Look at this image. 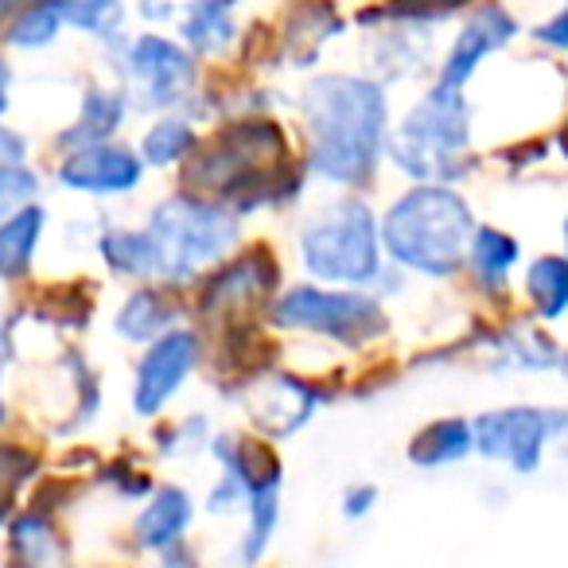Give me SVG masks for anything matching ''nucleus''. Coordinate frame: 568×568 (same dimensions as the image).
Wrapping results in <instances>:
<instances>
[{"label":"nucleus","instance_id":"f257e3e1","mask_svg":"<svg viewBox=\"0 0 568 568\" xmlns=\"http://www.w3.org/2000/svg\"><path fill=\"white\" fill-rule=\"evenodd\" d=\"M301 113L308 129L304 168L312 175L339 187H363L374 180L389 144V105L378 79L320 74L304 87Z\"/></svg>","mask_w":568,"mask_h":568},{"label":"nucleus","instance_id":"f03ea898","mask_svg":"<svg viewBox=\"0 0 568 568\" xmlns=\"http://www.w3.org/2000/svg\"><path fill=\"white\" fill-rule=\"evenodd\" d=\"M475 234L471 206L448 183H417L382 219V245L394 265L420 276H452L467 261Z\"/></svg>","mask_w":568,"mask_h":568},{"label":"nucleus","instance_id":"7ed1b4c3","mask_svg":"<svg viewBox=\"0 0 568 568\" xmlns=\"http://www.w3.org/2000/svg\"><path fill=\"white\" fill-rule=\"evenodd\" d=\"M296 245L304 268L324 284L366 288L382 276V222L358 195H339L312 211Z\"/></svg>","mask_w":568,"mask_h":568},{"label":"nucleus","instance_id":"20e7f679","mask_svg":"<svg viewBox=\"0 0 568 568\" xmlns=\"http://www.w3.org/2000/svg\"><path fill=\"white\" fill-rule=\"evenodd\" d=\"M471 141V110L464 90L436 82L389 133V160L397 172L417 183H448L464 172V152Z\"/></svg>","mask_w":568,"mask_h":568},{"label":"nucleus","instance_id":"39448f33","mask_svg":"<svg viewBox=\"0 0 568 568\" xmlns=\"http://www.w3.org/2000/svg\"><path fill=\"white\" fill-rule=\"evenodd\" d=\"M144 230L160 250L164 284H183L203 265H214L234 250L237 214L222 199L187 191V195H172L152 206Z\"/></svg>","mask_w":568,"mask_h":568},{"label":"nucleus","instance_id":"423d86ee","mask_svg":"<svg viewBox=\"0 0 568 568\" xmlns=\"http://www.w3.org/2000/svg\"><path fill=\"white\" fill-rule=\"evenodd\" d=\"M273 324L312 332L327 343L358 351L386 335V312L378 296L358 293L351 284L343 288H320V284H296L273 301Z\"/></svg>","mask_w":568,"mask_h":568},{"label":"nucleus","instance_id":"0eeeda50","mask_svg":"<svg viewBox=\"0 0 568 568\" xmlns=\"http://www.w3.org/2000/svg\"><path fill=\"white\" fill-rule=\"evenodd\" d=\"M110 48L118 51V79L125 82L129 98L141 110H175L195 90V51L172 43L164 36H136L121 40L113 36Z\"/></svg>","mask_w":568,"mask_h":568},{"label":"nucleus","instance_id":"6e6552de","mask_svg":"<svg viewBox=\"0 0 568 568\" xmlns=\"http://www.w3.org/2000/svg\"><path fill=\"white\" fill-rule=\"evenodd\" d=\"M565 428H568L565 409H529V405L495 409L475 420V452L529 475L541 467L549 440L565 433Z\"/></svg>","mask_w":568,"mask_h":568},{"label":"nucleus","instance_id":"1a4fd4ad","mask_svg":"<svg viewBox=\"0 0 568 568\" xmlns=\"http://www.w3.org/2000/svg\"><path fill=\"white\" fill-rule=\"evenodd\" d=\"M203 343L191 327H172L160 339L149 343V351L136 363L133 382V409L136 417H156L168 402L183 389V382L195 374Z\"/></svg>","mask_w":568,"mask_h":568},{"label":"nucleus","instance_id":"9d476101","mask_svg":"<svg viewBox=\"0 0 568 568\" xmlns=\"http://www.w3.org/2000/svg\"><path fill=\"white\" fill-rule=\"evenodd\" d=\"M144 160L141 152H129L125 144L98 141L71 149L67 160L59 164V183L67 191H79V195L110 199V195H129V191L141 187L144 180Z\"/></svg>","mask_w":568,"mask_h":568},{"label":"nucleus","instance_id":"9b49d317","mask_svg":"<svg viewBox=\"0 0 568 568\" xmlns=\"http://www.w3.org/2000/svg\"><path fill=\"white\" fill-rule=\"evenodd\" d=\"M324 402V389L304 378H293V374H265V378H253L242 389L245 413L265 436H293L296 428H304L316 417Z\"/></svg>","mask_w":568,"mask_h":568},{"label":"nucleus","instance_id":"f8f14e48","mask_svg":"<svg viewBox=\"0 0 568 568\" xmlns=\"http://www.w3.org/2000/svg\"><path fill=\"white\" fill-rule=\"evenodd\" d=\"M514 32H518V20L510 12L498 9V4H483L464 24V32L456 36V43H452L448 59H444L440 82L464 90L471 82V74L487 63V55H495L498 48H506L514 40Z\"/></svg>","mask_w":568,"mask_h":568},{"label":"nucleus","instance_id":"ddd939ff","mask_svg":"<svg viewBox=\"0 0 568 568\" xmlns=\"http://www.w3.org/2000/svg\"><path fill=\"white\" fill-rule=\"evenodd\" d=\"M276 276H281V268L261 257V253L237 257V261H230V265H222L219 273L206 281L199 308H203L206 316H226V312H242V308L250 312L253 304L273 293Z\"/></svg>","mask_w":568,"mask_h":568},{"label":"nucleus","instance_id":"4468645a","mask_svg":"<svg viewBox=\"0 0 568 568\" xmlns=\"http://www.w3.org/2000/svg\"><path fill=\"white\" fill-rule=\"evenodd\" d=\"M191 518H195V506H191V495L180 487H156L152 498L141 506L133 521V537L141 549H152L164 557L168 549L183 545V534H187Z\"/></svg>","mask_w":568,"mask_h":568},{"label":"nucleus","instance_id":"2eb2a0df","mask_svg":"<svg viewBox=\"0 0 568 568\" xmlns=\"http://www.w3.org/2000/svg\"><path fill=\"white\" fill-rule=\"evenodd\" d=\"M129 102H133V98H129L125 87H90L79 102V118L59 136V149L71 152V149H82V144L110 141V136L125 125Z\"/></svg>","mask_w":568,"mask_h":568},{"label":"nucleus","instance_id":"dca6fc26","mask_svg":"<svg viewBox=\"0 0 568 568\" xmlns=\"http://www.w3.org/2000/svg\"><path fill=\"white\" fill-rule=\"evenodd\" d=\"M237 0H191L180 17V36L195 55H222L237 36Z\"/></svg>","mask_w":568,"mask_h":568},{"label":"nucleus","instance_id":"f3484780","mask_svg":"<svg viewBox=\"0 0 568 568\" xmlns=\"http://www.w3.org/2000/svg\"><path fill=\"white\" fill-rule=\"evenodd\" d=\"M175 324H180V308H175L168 288H136L118 308L113 332L129 343H152L164 332H172Z\"/></svg>","mask_w":568,"mask_h":568},{"label":"nucleus","instance_id":"a211bd4d","mask_svg":"<svg viewBox=\"0 0 568 568\" xmlns=\"http://www.w3.org/2000/svg\"><path fill=\"white\" fill-rule=\"evenodd\" d=\"M105 265L121 276H133V281H164V265H160V250L152 242L149 230H129L113 226L98 242Z\"/></svg>","mask_w":568,"mask_h":568},{"label":"nucleus","instance_id":"6ab92c4d","mask_svg":"<svg viewBox=\"0 0 568 568\" xmlns=\"http://www.w3.org/2000/svg\"><path fill=\"white\" fill-rule=\"evenodd\" d=\"M43 226H48V214L36 203H28L24 211L0 219V276L4 281H17L32 268V257L40 250Z\"/></svg>","mask_w":568,"mask_h":568},{"label":"nucleus","instance_id":"aec40b11","mask_svg":"<svg viewBox=\"0 0 568 568\" xmlns=\"http://www.w3.org/2000/svg\"><path fill=\"white\" fill-rule=\"evenodd\" d=\"M475 452V425L464 417H444L425 425L409 444V459L417 467H448Z\"/></svg>","mask_w":568,"mask_h":568},{"label":"nucleus","instance_id":"412c9836","mask_svg":"<svg viewBox=\"0 0 568 568\" xmlns=\"http://www.w3.org/2000/svg\"><path fill=\"white\" fill-rule=\"evenodd\" d=\"M281 483H284L281 471L250 483V503H245L250 526H245L242 545H237V557L242 560H257L268 549V541L276 537V526H281Z\"/></svg>","mask_w":568,"mask_h":568},{"label":"nucleus","instance_id":"4be33fe9","mask_svg":"<svg viewBox=\"0 0 568 568\" xmlns=\"http://www.w3.org/2000/svg\"><path fill=\"white\" fill-rule=\"evenodd\" d=\"M467 265H471L475 281H479L487 293H498V288H506L510 268L518 265V242L495 226L475 230L471 245H467Z\"/></svg>","mask_w":568,"mask_h":568},{"label":"nucleus","instance_id":"5701e85b","mask_svg":"<svg viewBox=\"0 0 568 568\" xmlns=\"http://www.w3.org/2000/svg\"><path fill=\"white\" fill-rule=\"evenodd\" d=\"M67 17L59 0H28L17 17L4 20V40L17 51H43L59 40Z\"/></svg>","mask_w":568,"mask_h":568},{"label":"nucleus","instance_id":"b1692460","mask_svg":"<svg viewBox=\"0 0 568 568\" xmlns=\"http://www.w3.org/2000/svg\"><path fill=\"white\" fill-rule=\"evenodd\" d=\"M199 144L195 125L180 113H164L156 125H149V133L141 136V160L149 168H172L183 156H191Z\"/></svg>","mask_w":568,"mask_h":568},{"label":"nucleus","instance_id":"393cba45","mask_svg":"<svg viewBox=\"0 0 568 568\" xmlns=\"http://www.w3.org/2000/svg\"><path fill=\"white\" fill-rule=\"evenodd\" d=\"M526 293L541 320H560L568 312V257H537L526 273Z\"/></svg>","mask_w":568,"mask_h":568},{"label":"nucleus","instance_id":"a878e982","mask_svg":"<svg viewBox=\"0 0 568 568\" xmlns=\"http://www.w3.org/2000/svg\"><path fill=\"white\" fill-rule=\"evenodd\" d=\"M557 363H560V351L545 335L526 332V327H518V332L503 335L495 343L498 371H552Z\"/></svg>","mask_w":568,"mask_h":568},{"label":"nucleus","instance_id":"bb28decb","mask_svg":"<svg viewBox=\"0 0 568 568\" xmlns=\"http://www.w3.org/2000/svg\"><path fill=\"white\" fill-rule=\"evenodd\" d=\"M12 552L28 565H55L63 557V541H59L55 526L43 510H28L12 526Z\"/></svg>","mask_w":568,"mask_h":568},{"label":"nucleus","instance_id":"cd10ccee","mask_svg":"<svg viewBox=\"0 0 568 568\" xmlns=\"http://www.w3.org/2000/svg\"><path fill=\"white\" fill-rule=\"evenodd\" d=\"M59 4H63L67 24L102 43H110L125 20V0H59Z\"/></svg>","mask_w":568,"mask_h":568},{"label":"nucleus","instance_id":"c85d7f7f","mask_svg":"<svg viewBox=\"0 0 568 568\" xmlns=\"http://www.w3.org/2000/svg\"><path fill=\"white\" fill-rule=\"evenodd\" d=\"M459 9H464V0H389L378 12H366L363 24H378V20H389V24H436V20L452 17Z\"/></svg>","mask_w":568,"mask_h":568},{"label":"nucleus","instance_id":"c756f323","mask_svg":"<svg viewBox=\"0 0 568 568\" xmlns=\"http://www.w3.org/2000/svg\"><path fill=\"white\" fill-rule=\"evenodd\" d=\"M40 195V175L17 160V164H0V219L24 211L28 203H36Z\"/></svg>","mask_w":568,"mask_h":568},{"label":"nucleus","instance_id":"7c9ffc66","mask_svg":"<svg viewBox=\"0 0 568 568\" xmlns=\"http://www.w3.org/2000/svg\"><path fill=\"white\" fill-rule=\"evenodd\" d=\"M374 503H378V487H374V483H355V487L343 490V514H347L351 521L366 518V514L374 510Z\"/></svg>","mask_w":568,"mask_h":568},{"label":"nucleus","instance_id":"2f4dec72","mask_svg":"<svg viewBox=\"0 0 568 568\" xmlns=\"http://www.w3.org/2000/svg\"><path fill=\"white\" fill-rule=\"evenodd\" d=\"M537 40L549 43V48H557V51H568V9H560L549 24L537 28Z\"/></svg>","mask_w":568,"mask_h":568},{"label":"nucleus","instance_id":"473e14b6","mask_svg":"<svg viewBox=\"0 0 568 568\" xmlns=\"http://www.w3.org/2000/svg\"><path fill=\"white\" fill-rule=\"evenodd\" d=\"M28 156V141L17 133V129L0 125V164H17V160Z\"/></svg>","mask_w":568,"mask_h":568},{"label":"nucleus","instance_id":"72a5a7b5","mask_svg":"<svg viewBox=\"0 0 568 568\" xmlns=\"http://www.w3.org/2000/svg\"><path fill=\"white\" fill-rule=\"evenodd\" d=\"M172 0H141V17L144 20H172L175 17Z\"/></svg>","mask_w":568,"mask_h":568},{"label":"nucleus","instance_id":"f704fd0d","mask_svg":"<svg viewBox=\"0 0 568 568\" xmlns=\"http://www.w3.org/2000/svg\"><path fill=\"white\" fill-rule=\"evenodd\" d=\"M9 90H12V71H9V63L0 59V118L9 110Z\"/></svg>","mask_w":568,"mask_h":568},{"label":"nucleus","instance_id":"c9c22d12","mask_svg":"<svg viewBox=\"0 0 568 568\" xmlns=\"http://www.w3.org/2000/svg\"><path fill=\"white\" fill-rule=\"evenodd\" d=\"M28 0H0V20H9V17H17L20 9H24Z\"/></svg>","mask_w":568,"mask_h":568},{"label":"nucleus","instance_id":"e433bc0d","mask_svg":"<svg viewBox=\"0 0 568 568\" xmlns=\"http://www.w3.org/2000/svg\"><path fill=\"white\" fill-rule=\"evenodd\" d=\"M4 521H9V498L0 495V526H4Z\"/></svg>","mask_w":568,"mask_h":568},{"label":"nucleus","instance_id":"4c0bfd02","mask_svg":"<svg viewBox=\"0 0 568 568\" xmlns=\"http://www.w3.org/2000/svg\"><path fill=\"white\" fill-rule=\"evenodd\" d=\"M4 420H9V413H4V402H0V425H4Z\"/></svg>","mask_w":568,"mask_h":568},{"label":"nucleus","instance_id":"58836bf2","mask_svg":"<svg viewBox=\"0 0 568 568\" xmlns=\"http://www.w3.org/2000/svg\"><path fill=\"white\" fill-rule=\"evenodd\" d=\"M565 245H568V219H565Z\"/></svg>","mask_w":568,"mask_h":568}]
</instances>
